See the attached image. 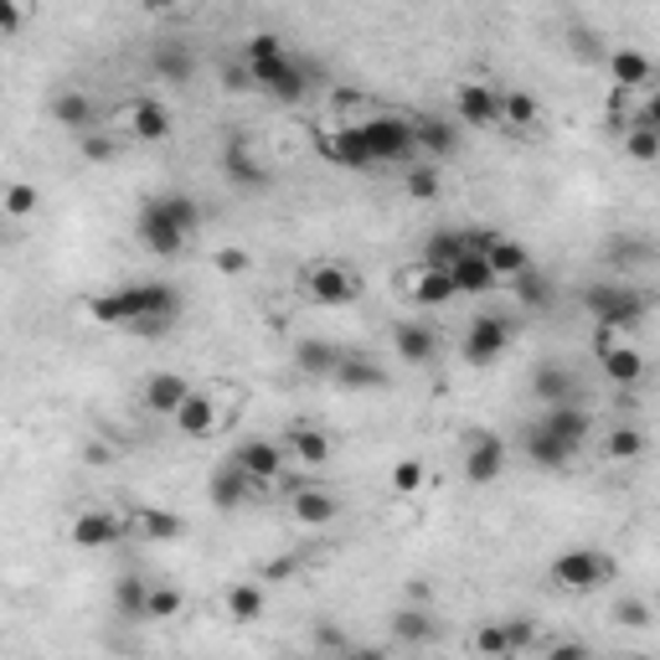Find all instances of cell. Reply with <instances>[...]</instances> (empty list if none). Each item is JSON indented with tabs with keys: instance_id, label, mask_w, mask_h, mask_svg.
I'll list each match as a JSON object with an SVG mask.
<instances>
[{
	"instance_id": "6da1fadb",
	"label": "cell",
	"mask_w": 660,
	"mask_h": 660,
	"mask_svg": "<svg viewBox=\"0 0 660 660\" xmlns=\"http://www.w3.org/2000/svg\"><path fill=\"white\" fill-rule=\"evenodd\" d=\"M176 289L171 285H155V279H145V285H124V289H104V295H93L89 305H83V316L99 320V326L109 330H135L140 320H176Z\"/></svg>"
},
{
	"instance_id": "7a4b0ae2",
	"label": "cell",
	"mask_w": 660,
	"mask_h": 660,
	"mask_svg": "<svg viewBox=\"0 0 660 660\" xmlns=\"http://www.w3.org/2000/svg\"><path fill=\"white\" fill-rule=\"evenodd\" d=\"M584 310L594 316V326H599V341L594 346H615L625 330H635L646 320V300H640V289H630V285H588Z\"/></svg>"
},
{
	"instance_id": "3957f363",
	"label": "cell",
	"mask_w": 660,
	"mask_h": 660,
	"mask_svg": "<svg viewBox=\"0 0 660 660\" xmlns=\"http://www.w3.org/2000/svg\"><path fill=\"white\" fill-rule=\"evenodd\" d=\"M357 135L361 145L372 151L377 165H392V161H413L419 155V135H413V120L408 114H367V120H357Z\"/></svg>"
},
{
	"instance_id": "277c9868",
	"label": "cell",
	"mask_w": 660,
	"mask_h": 660,
	"mask_svg": "<svg viewBox=\"0 0 660 660\" xmlns=\"http://www.w3.org/2000/svg\"><path fill=\"white\" fill-rule=\"evenodd\" d=\"M248 73H254V89L269 93V99H279V104H300L305 93H310V83H316V68L300 58H269V62H248Z\"/></svg>"
},
{
	"instance_id": "5b68a950",
	"label": "cell",
	"mask_w": 660,
	"mask_h": 660,
	"mask_svg": "<svg viewBox=\"0 0 660 660\" xmlns=\"http://www.w3.org/2000/svg\"><path fill=\"white\" fill-rule=\"evenodd\" d=\"M547 578H553L563 594H594V588H604L609 578H615V557L594 553V547H573V553L553 557Z\"/></svg>"
},
{
	"instance_id": "8992f818",
	"label": "cell",
	"mask_w": 660,
	"mask_h": 660,
	"mask_svg": "<svg viewBox=\"0 0 660 660\" xmlns=\"http://www.w3.org/2000/svg\"><path fill=\"white\" fill-rule=\"evenodd\" d=\"M511 336H516V326H511L506 316H475L465 330V341H460V357H465L470 367H495V361L506 357Z\"/></svg>"
},
{
	"instance_id": "52a82bcc",
	"label": "cell",
	"mask_w": 660,
	"mask_h": 660,
	"mask_svg": "<svg viewBox=\"0 0 660 660\" xmlns=\"http://www.w3.org/2000/svg\"><path fill=\"white\" fill-rule=\"evenodd\" d=\"M135 227H140V243H145L155 258H181L186 254V238H192L181 223H171V212H165L155 196L140 202V223Z\"/></svg>"
},
{
	"instance_id": "ba28073f",
	"label": "cell",
	"mask_w": 660,
	"mask_h": 660,
	"mask_svg": "<svg viewBox=\"0 0 660 660\" xmlns=\"http://www.w3.org/2000/svg\"><path fill=\"white\" fill-rule=\"evenodd\" d=\"M316 151L320 161L341 165V171H372V151L361 145L357 124H316Z\"/></svg>"
},
{
	"instance_id": "9c48e42d",
	"label": "cell",
	"mask_w": 660,
	"mask_h": 660,
	"mask_svg": "<svg viewBox=\"0 0 660 660\" xmlns=\"http://www.w3.org/2000/svg\"><path fill=\"white\" fill-rule=\"evenodd\" d=\"M130 532H135V526H130V516H120V511H78L73 526H68L73 547H83V553H104V547L124 542Z\"/></svg>"
},
{
	"instance_id": "30bf717a",
	"label": "cell",
	"mask_w": 660,
	"mask_h": 660,
	"mask_svg": "<svg viewBox=\"0 0 660 660\" xmlns=\"http://www.w3.org/2000/svg\"><path fill=\"white\" fill-rule=\"evenodd\" d=\"M454 120L470 124V130H495V124H506L501 93H495L491 83H460V89H454Z\"/></svg>"
},
{
	"instance_id": "8fae6325",
	"label": "cell",
	"mask_w": 660,
	"mask_h": 660,
	"mask_svg": "<svg viewBox=\"0 0 660 660\" xmlns=\"http://www.w3.org/2000/svg\"><path fill=\"white\" fill-rule=\"evenodd\" d=\"M361 289H357V274L341 269V264H316V269L305 274V300L310 305H326V310H341L351 305Z\"/></svg>"
},
{
	"instance_id": "7c38bea8",
	"label": "cell",
	"mask_w": 660,
	"mask_h": 660,
	"mask_svg": "<svg viewBox=\"0 0 660 660\" xmlns=\"http://www.w3.org/2000/svg\"><path fill=\"white\" fill-rule=\"evenodd\" d=\"M233 460H238V465L258 481V491H264V485H279V481H285L289 450H285V444H274V439H243L238 450H233Z\"/></svg>"
},
{
	"instance_id": "4fadbf2b",
	"label": "cell",
	"mask_w": 660,
	"mask_h": 660,
	"mask_svg": "<svg viewBox=\"0 0 660 660\" xmlns=\"http://www.w3.org/2000/svg\"><path fill=\"white\" fill-rule=\"evenodd\" d=\"M403 295L423 310H439V305H450L460 289H454V274L450 269H434V264H419V269L403 274Z\"/></svg>"
},
{
	"instance_id": "5bb4252c",
	"label": "cell",
	"mask_w": 660,
	"mask_h": 660,
	"mask_svg": "<svg viewBox=\"0 0 660 660\" xmlns=\"http://www.w3.org/2000/svg\"><path fill=\"white\" fill-rule=\"evenodd\" d=\"M254 491H258V481L238 465V460L217 465V470H212V481H207V495H212V506H217V511H238V506H248V501H254Z\"/></svg>"
},
{
	"instance_id": "9a60e30c",
	"label": "cell",
	"mask_w": 660,
	"mask_h": 660,
	"mask_svg": "<svg viewBox=\"0 0 660 660\" xmlns=\"http://www.w3.org/2000/svg\"><path fill=\"white\" fill-rule=\"evenodd\" d=\"M289 516L300 526H310V532H320V526H330L341 516V495L326 491V485H305V491L289 495Z\"/></svg>"
},
{
	"instance_id": "2e32d148",
	"label": "cell",
	"mask_w": 660,
	"mask_h": 660,
	"mask_svg": "<svg viewBox=\"0 0 660 660\" xmlns=\"http://www.w3.org/2000/svg\"><path fill=\"white\" fill-rule=\"evenodd\" d=\"M392 351H398L408 367H434L439 361V330L423 326V320H403V326H392Z\"/></svg>"
},
{
	"instance_id": "e0dca14e",
	"label": "cell",
	"mask_w": 660,
	"mask_h": 660,
	"mask_svg": "<svg viewBox=\"0 0 660 660\" xmlns=\"http://www.w3.org/2000/svg\"><path fill=\"white\" fill-rule=\"evenodd\" d=\"M124 130H130L135 140H145V145H165L176 124H171V109L165 104H155V99H135V104L124 109Z\"/></svg>"
},
{
	"instance_id": "ac0fdd59",
	"label": "cell",
	"mask_w": 660,
	"mask_h": 660,
	"mask_svg": "<svg viewBox=\"0 0 660 660\" xmlns=\"http://www.w3.org/2000/svg\"><path fill=\"white\" fill-rule=\"evenodd\" d=\"M475 248L491 258V269L501 279H516V274L532 269V254H526L522 238H501V233H475Z\"/></svg>"
},
{
	"instance_id": "d6986e66",
	"label": "cell",
	"mask_w": 660,
	"mask_h": 660,
	"mask_svg": "<svg viewBox=\"0 0 660 660\" xmlns=\"http://www.w3.org/2000/svg\"><path fill=\"white\" fill-rule=\"evenodd\" d=\"M285 450H289V460H300V465L320 470V465H330L336 439H330L326 429H316V423H295V429L285 434Z\"/></svg>"
},
{
	"instance_id": "ffe728a7",
	"label": "cell",
	"mask_w": 660,
	"mask_h": 660,
	"mask_svg": "<svg viewBox=\"0 0 660 660\" xmlns=\"http://www.w3.org/2000/svg\"><path fill=\"white\" fill-rule=\"evenodd\" d=\"M599 367L615 388H635L646 377V351L630 341H615V346H599Z\"/></svg>"
},
{
	"instance_id": "44dd1931",
	"label": "cell",
	"mask_w": 660,
	"mask_h": 660,
	"mask_svg": "<svg viewBox=\"0 0 660 660\" xmlns=\"http://www.w3.org/2000/svg\"><path fill=\"white\" fill-rule=\"evenodd\" d=\"M501 470H506V444L495 434H475L470 439V450H465V475L475 485H491L501 481Z\"/></svg>"
},
{
	"instance_id": "7402d4cb",
	"label": "cell",
	"mask_w": 660,
	"mask_h": 660,
	"mask_svg": "<svg viewBox=\"0 0 660 660\" xmlns=\"http://www.w3.org/2000/svg\"><path fill=\"white\" fill-rule=\"evenodd\" d=\"M223 176L233 181L238 192H264V186H269V171H264V161H258V155L248 151L243 140H233V145L223 151Z\"/></svg>"
},
{
	"instance_id": "603a6c76",
	"label": "cell",
	"mask_w": 660,
	"mask_h": 660,
	"mask_svg": "<svg viewBox=\"0 0 660 660\" xmlns=\"http://www.w3.org/2000/svg\"><path fill=\"white\" fill-rule=\"evenodd\" d=\"M413 135H419V151L434 155V161L460 151V124L444 120V114H413Z\"/></svg>"
},
{
	"instance_id": "cb8c5ba5",
	"label": "cell",
	"mask_w": 660,
	"mask_h": 660,
	"mask_svg": "<svg viewBox=\"0 0 660 660\" xmlns=\"http://www.w3.org/2000/svg\"><path fill=\"white\" fill-rule=\"evenodd\" d=\"M192 398V382L181 372H155L145 382V413H161V419H176L181 403Z\"/></svg>"
},
{
	"instance_id": "d4e9b609",
	"label": "cell",
	"mask_w": 660,
	"mask_h": 660,
	"mask_svg": "<svg viewBox=\"0 0 660 660\" xmlns=\"http://www.w3.org/2000/svg\"><path fill=\"white\" fill-rule=\"evenodd\" d=\"M52 124H62V130H73V135H89V130H99V109H93L89 93L62 89L58 99H52Z\"/></svg>"
},
{
	"instance_id": "484cf974",
	"label": "cell",
	"mask_w": 660,
	"mask_h": 660,
	"mask_svg": "<svg viewBox=\"0 0 660 660\" xmlns=\"http://www.w3.org/2000/svg\"><path fill=\"white\" fill-rule=\"evenodd\" d=\"M475 248V233H454V227H439L423 238V264H434V269H454L460 258Z\"/></svg>"
},
{
	"instance_id": "4316f807",
	"label": "cell",
	"mask_w": 660,
	"mask_h": 660,
	"mask_svg": "<svg viewBox=\"0 0 660 660\" xmlns=\"http://www.w3.org/2000/svg\"><path fill=\"white\" fill-rule=\"evenodd\" d=\"M573 454H578V450H573V444H563V439H557L547 423L526 429V460H532L537 470H563Z\"/></svg>"
},
{
	"instance_id": "83f0119b",
	"label": "cell",
	"mask_w": 660,
	"mask_h": 660,
	"mask_svg": "<svg viewBox=\"0 0 660 660\" xmlns=\"http://www.w3.org/2000/svg\"><path fill=\"white\" fill-rule=\"evenodd\" d=\"M450 274H454V289H460V295H491V289L501 285V274L491 269V258H485L481 248H470Z\"/></svg>"
},
{
	"instance_id": "f1b7e54d",
	"label": "cell",
	"mask_w": 660,
	"mask_h": 660,
	"mask_svg": "<svg viewBox=\"0 0 660 660\" xmlns=\"http://www.w3.org/2000/svg\"><path fill=\"white\" fill-rule=\"evenodd\" d=\"M341 346L336 341H320V336H305L300 346H295V367H300L305 377H336V367H341Z\"/></svg>"
},
{
	"instance_id": "f546056e",
	"label": "cell",
	"mask_w": 660,
	"mask_h": 660,
	"mask_svg": "<svg viewBox=\"0 0 660 660\" xmlns=\"http://www.w3.org/2000/svg\"><path fill=\"white\" fill-rule=\"evenodd\" d=\"M532 398H537L542 408L573 403V372L563 367V361H542L537 372H532Z\"/></svg>"
},
{
	"instance_id": "4dcf8cb0",
	"label": "cell",
	"mask_w": 660,
	"mask_h": 660,
	"mask_svg": "<svg viewBox=\"0 0 660 660\" xmlns=\"http://www.w3.org/2000/svg\"><path fill=\"white\" fill-rule=\"evenodd\" d=\"M434 635H439V625L423 604H408V609L392 615V640H398V646H429Z\"/></svg>"
},
{
	"instance_id": "1f68e13d",
	"label": "cell",
	"mask_w": 660,
	"mask_h": 660,
	"mask_svg": "<svg viewBox=\"0 0 660 660\" xmlns=\"http://www.w3.org/2000/svg\"><path fill=\"white\" fill-rule=\"evenodd\" d=\"M542 423H547L563 444H573V450H584L588 444V413L578 403H553L547 413H542Z\"/></svg>"
},
{
	"instance_id": "d6a6232c",
	"label": "cell",
	"mask_w": 660,
	"mask_h": 660,
	"mask_svg": "<svg viewBox=\"0 0 660 660\" xmlns=\"http://www.w3.org/2000/svg\"><path fill=\"white\" fill-rule=\"evenodd\" d=\"M176 429H181L186 439H207L212 429H217V403H212V392H192V398L181 403Z\"/></svg>"
},
{
	"instance_id": "836d02e7",
	"label": "cell",
	"mask_w": 660,
	"mask_h": 660,
	"mask_svg": "<svg viewBox=\"0 0 660 660\" xmlns=\"http://www.w3.org/2000/svg\"><path fill=\"white\" fill-rule=\"evenodd\" d=\"M609 73H615L619 89H646L656 78V62L646 52H635V47H619V52H609Z\"/></svg>"
},
{
	"instance_id": "e575fe53",
	"label": "cell",
	"mask_w": 660,
	"mask_h": 660,
	"mask_svg": "<svg viewBox=\"0 0 660 660\" xmlns=\"http://www.w3.org/2000/svg\"><path fill=\"white\" fill-rule=\"evenodd\" d=\"M151 62H155V73H161L165 83H176V89L181 83H192V73H196V58H192V47L186 42H161Z\"/></svg>"
},
{
	"instance_id": "d590c367",
	"label": "cell",
	"mask_w": 660,
	"mask_h": 660,
	"mask_svg": "<svg viewBox=\"0 0 660 660\" xmlns=\"http://www.w3.org/2000/svg\"><path fill=\"white\" fill-rule=\"evenodd\" d=\"M223 609H227L233 625H254V619L264 615V588H258V584H233L223 594Z\"/></svg>"
},
{
	"instance_id": "8d00e7d4",
	"label": "cell",
	"mask_w": 660,
	"mask_h": 660,
	"mask_svg": "<svg viewBox=\"0 0 660 660\" xmlns=\"http://www.w3.org/2000/svg\"><path fill=\"white\" fill-rule=\"evenodd\" d=\"M330 382H341V388H388V372H382L372 357H341V367H336Z\"/></svg>"
},
{
	"instance_id": "74e56055",
	"label": "cell",
	"mask_w": 660,
	"mask_h": 660,
	"mask_svg": "<svg viewBox=\"0 0 660 660\" xmlns=\"http://www.w3.org/2000/svg\"><path fill=\"white\" fill-rule=\"evenodd\" d=\"M130 526H135L145 542H176L186 526H181V516H171V511H155V506H145V511H135L130 516Z\"/></svg>"
},
{
	"instance_id": "f35d334b",
	"label": "cell",
	"mask_w": 660,
	"mask_h": 660,
	"mask_svg": "<svg viewBox=\"0 0 660 660\" xmlns=\"http://www.w3.org/2000/svg\"><path fill=\"white\" fill-rule=\"evenodd\" d=\"M114 609H120L124 619H145V609H151V584H145L140 573H124L120 584H114Z\"/></svg>"
},
{
	"instance_id": "ab89813d",
	"label": "cell",
	"mask_w": 660,
	"mask_h": 660,
	"mask_svg": "<svg viewBox=\"0 0 660 660\" xmlns=\"http://www.w3.org/2000/svg\"><path fill=\"white\" fill-rule=\"evenodd\" d=\"M625 155H630L635 165H656L660 161V130L646 120L625 124Z\"/></svg>"
},
{
	"instance_id": "60d3db41",
	"label": "cell",
	"mask_w": 660,
	"mask_h": 660,
	"mask_svg": "<svg viewBox=\"0 0 660 660\" xmlns=\"http://www.w3.org/2000/svg\"><path fill=\"white\" fill-rule=\"evenodd\" d=\"M511 285H516V300H522L526 310H547V305H553V279H547V274H542V269H526V274H516Z\"/></svg>"
},
{
	"instance_id": "b9f144b4",
	"label": "cell",
	"mask_w": 660,
	"mask_h": 660,
	"mask_svg": "<svg viewBox=\"0 0 660 660\" xmlns=\"http://www.w3.org/2000/svg\"><path fill=\"white\" fill-rule=\"evenodd\" d=\"M604 454H609V460H619V465H630V460H640V454H646V434H640V429H630V423H619V429H609V439H604Z\"/></svg>"
},
{
	"instance_id": "7bdbcfd3",
	"label": "cell",
	"mask_w": 660,
	"mask_h": 660,
	"mask_svg": "<svg viewBox=\"0 0 660 660\" xmlns=\"http://www.w3.org/2000/svg\"><path fill=\"white\" fill-rule=\"evenodd\" d=\"M501 109H506V124L511 130H537L542 124V109H537V99L532 93H501Z\"/></svg>"
},
{
	"instance_id": "ee69618b",
	"label": "cell",
	"mask_w": 660,
	"mask_h": 660,
	"mask_svg": "<svg viewBox=\"0 0 660 660\" xmlns=\"http://www.w3.org/2000/svg\"><path fill=\"white\" fill-rule=\"evenodd\" d=\"M186 615V594L171 584H151V609H145V619H181Z\"/></svg>"
},
{
	"instance_id": "f6af8a7d",
	"label": "cell",
	"mask_w": 660,
	"mask_h": 660,
	"mask_svg": "<svg viewBox=\"0 0 660 660\" xmlns=\"http://www.w3.org/2000/svg\"><path fill=\"white\" fill-rule=\"evenodd\" d=\"M470 646L481 650V656H516V646H511V630H506V619H491V625H481Z\"/></svg>"
},
{
	"instance_id": "bcb514c9",
	"label": "cell",
	"mask_w": 660,
	"mask_h": 660,
	"mask_svg": "<svg viewBox=\"0 0 660 660\" xmlns=\"http://www.w3.org/2000/svg\"><path fill=\"white\" fill-rule=\"evenodd\" d=\"M165 212H171V223H181L186 233H196L202 227V207H196V196H186V192H165V196H155Z\"/></svg>"
},
{
	"instance_id": "7dc6e473",
	"label": "cell",
	"mask_w": 660,
	"mask_h": 660,
	"mask_svg": "<svg viewBox=\"0 0 660 660\" xmlns=\"http://www.w3.org/2000/svg\"><path fill=\"white\" fill-rule=\"evenodd\" d=\"M285 52H289V47H285V37H279V31H254V37L243 42L238 58L243 62H269V58H285Z\"/></svg>"
},
{
	"instance_id": "c3c4849f",
	"label": "cell",
	"mask_w": 660,
	"mask_h": 660,
	"mask_svg": "<svg viewBox=\"0 0 660 660\" xmlns=\"http://www.w3.org/2000/svg\"><path fill=\"white\" fill-rule=\"evenodd\" d=\"M37 207H42V192H37L31 181H11V186H6V217L21 223V217H31Z\"/></svg>"
},
{
	"instance_id": "681fc988",
	"label": "cell",
	"mask_w": 660,
	"mask_h": 660,
	"mask_svg": "<svg viewBox=\"0 0 660 660\" xmlns=\"http://www.w3.org/2000/svg\"><path fill=\"white\" fill-rule=\"evenodd\" d=\"M423 481H429V470H423L419 460H398V465H392V495H419Z\"/></svg>"
},
{
	"instance_id": "f907efd6",
	"label": "cell",
	"mask_w": 660,
	"mask_h": 660,
	"mask_svg": "<svg viewBox=\"0 0 660 660\" xmlns=\"http://www.w3.org/2000/svg\"><path fill=\"white\" fill-rule=\"evenodd\" d=\"M212 264H217V274H227V279L254 274V254H248V248H217V254H212Z\"/></svg>"
},
{
	"instance_id": "816d5d0a",
	"label": "cell",
	"mask_w": 660,
	"mask_h": 660,
	"mask_svg": "<svg viewBox=\"0 0 660 660\" xmlns=\"http://www.w3.org/2000/svg\"><path fill=\"white\" fill-rule=\"evenodd\" d=\"M615 619L625 625V630H650V619H656V615H650L646 599H619L615 604Z\"/></svg>"
},
{
	"instance_id": "f5cc1de1",
	"label": "cell",
	"mask_w": 660,
	"mask_h": 660,
	"mask_svg": "<svg viewBox=\"0 0 660 660\" xmlns=\"http://www.w3.org/2000/svg\"><path fill=\"white\" fill-rule=\"evenodd\" d=\"M403 186H408V196H413V202H434V196H439V176L429 171V165H413Z\"/></svg>"
},
{
	"instance_id": "db71d44e",
	"label": "cell",
	"mask_w": 660,
	"mask_h": 660,
	"mask_svg": "<svg viewBox=\"0 0 660 660\" xmlns=\"http://www.w3.org/2000/svg\"><path fill=\"white\" fill-rule=\"evenodd\" d=\"M78 151H83V161L104 165V161H114V140L104 130H89V135H78Z\"/></svg>"
},
{
	"instance_id": "11a10c76",
	"label": "cell",
	"mask_w": 660,
	"mask_h": 660,
	"mask_svg": "<svg viewBox=\"0 0 660 660\" xmlns=\"http://www.w3.org/2000/svg\"><path fill=\"white\" fill-rule=\"evenodd\" d=\"M0 31H6V42L27 31V0H0Z\"/></svg>"
},
{
	"instance_id": "9f6ffc18",
	"label": "cell",
	"mask_w": 660,
	"mask_h": 660,
	"mask_svg": "<svg viewBox=\"0 0 660 660\" xmlns=\"http://www.w3.org/2000/svg\"><path fill=\"white\" fill-rule=\"evenodd\" d=\"M223 89L227 93H248V89H254V73H248V62H227V68H223Z\"/></svg>"
},
{
	"instance_id": "6f0895ef",
	"label": "cell",
	"mask_w": 660,
	"mask_h": 660,
	"mask_svg": "<svg viewBox=\"0 0 660 660\" xmlns=\"http://www.w3.org/2000/svg\"><path fill=\"white\" fill-rule=\"evenodd\" d=\"M506 630H511L516 656H522V650H537V630H532V619H506Z\"/></svg>"
},
{
	"instance_id": "680465c9",
	"label": "cell",
	"mask_w": 660,
	"mask_h": 660,
	"mask_svg": "<svg viewBox=\"0 0 660 660\" xmlns=\"http://www.w3.org/2000/svg\"><path fill=\"white\" fill-rule=\"evenodd\" d=\"M316 646L320 650H351L346 646V635H336V630H316Z\"/></svg>"
},
{
	"instance_id": "91938a15",
	"label": "cell",
	"mask_w": 660,
	"mask_h": 660,
	"mask_svg": "<svg viewBox=\"0 0 660 660\" xmlns=\"http://www.w3.org/2000/svg\"><path fill=\"white\" fill-rule=\"evenodd\" d=\"M584 640H563V646H553V650H547V656H584Z\"/></svg>"
},
{
	"instance_id": "94428289",
	"label": "cell",
	"mask_w": 660,
	"mask_h": 660,
	"mask_svg": "<svg viewBox=\"0 0 660 660\" xmlns=\"http://www.w3.org/2000/svg\"><path fill=\"white\" fill-rule=\"evenodd\" d=\"M640 120L656 124V130H660V93H650V104H646V114H640Z\"/></svg>"
},
{
	"instance_id": "6125c7cd",
	"label": "cell",
	"mask_w": 660,
	"mask_h": 660,
	"mask_svg": "<svg viewBox=\"0 0 660 660\" xmlns=\"http://www.w3.org/2000/svg\"><path fill=\"white\" fill-rule=\"evenodd\" d=\"M83 460H89V465H109V450H104V444H89V454H83Z\"/></svg>"
},
{
	"instance_id": "be15d7a7",
	"label": "cell",
	"mask_w": 660,
	"mask_h": 660,
	"mask_svg": "<svg viewBox=\"0 0 660 660\" xmlns=\"http://www.w3.org/2000/svg\"><path fill=\"white\" fill-rule=\"evenodd\" d=\"M140 6H145V11H176L181 0H140Z\"/></svg>"
}]
</instances>
